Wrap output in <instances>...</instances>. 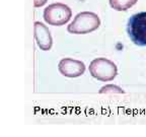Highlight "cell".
Instances as JSON below:
<instances>
[{"instance_id":"obj_1","label":"cell","mask_w":146,"mask_h":137,"mask_svg":"<svg viewBox=\"0 0 146 137\" xmlns=\"http://www.w3.org/2000/svg\"><path fill=\"white\" fill-rule=\"evenodd\" d=\"M100 25V19L94 12L83 11L78 13L73 21L68 25L67 31L70 34L84 35L98 30Z\"/></svg>"},{"instance_id":"obj_2","label":"cell","mask_w":146,"mask_h":137,"mask_svg":"<svg viewBox=\"0 0 146 137\" xmlns=\"http://www.w3.org/2000/svg\"><path fill=\"white\" fill-rule=\"evenodd\" d=\"M89 73L100 81H112L118 74L117 65L107 58H96L89 64Z\"/></svg>"},{"instance_id":"obj_3","label":"cell","mask_w":146,"mask_h":137,"mask_svg":"<svg viewBox=\"0 0 146 137\" xmlns=\"http://www.w3.org/2000/svg\"><path fill=\"white\" fill-rule=\"evenodd\" d=\"M72 10L70 7L63 3H53L44 10V19L47 23L54 27H60L70 21Z\"/></svg>"},{"instance_id":"obj_4","label":"cell","mask_w":146,"mask_h":137,"mask_svg":"<svg viewBox=\"0 0 146 137\" xmlns=\"http://www.w3.org/2000/svg\"><path fill=\"white\" fill-rule=\"evenodd\" d=\"M128 35L137 46H146V12L132 15L128 21Z\"/></svg>"},{"instance_id":"obj_5","label":"cell","mask_w":146,"mask_h":137,"mask_svg":"<svg viewBox=\"0 0 146 137\" xmlns=\"http://www.w3.org/2000/svg\"><path fill=\"white\" fill-rule=\"evenodd\" d=\"M58 69L63 76L70 78L78 77L85 72V64L72 58H64L59 62Z\"/></svg>"},{"instance_id":"obj_6","label":"cell","mask_w":146,"mask_h":137,"mask_svg":"<svg viewBox=\"0 0 146 137\" xmlns=\"http://www.w3.org/2000/svg\"><path fill=\"white\" fill-rule=\"evenodd\" d=\"M34 32L35 39L40 49L43 51L50 50L53 45V39L48 27L41 21H36L34 23Z\"/></svg>"},{"instance_id":"obj_7","label":"cell","mask_w":146,"mask_h":137,"mask_svg":"<svg viewBox=\"0 0 146 137\" xmlns=\"http://www.w3.org/2000/svg\"><path fill=\"white\" fill-rule=\"evenodd\" d=\"M138 0H110V5L117 11H126L135 5Z\"/></svg>"},{"instance_id":"obj_8","label":"cell","mask_w":146,"mask_h":137,"mask_svg":"<svg viewBox=\"0 0 146 137\" xmlns=\"http://www.w3.org/2000/svg\"><path fill=\"white\" fill-rule=\"evenodd\" d=\"M100 94H125V90L119 87L118 85L114 84H108L103 86L98 91Z\"/></svg>"},{"instance_id":"obj_9","label":"cell","mask_w":146,"mask_h":137,"mask_svg":"<svg viewBox=\"0 0 146 137\" xmlns=\"http://www.w3.org/2000/svg\"><path fill=\"white\" fill-rule=\"evenodd\" d=\"M48 0H34V5L36 7H41L47 3Z\"/></svg>"}]
</instances>
